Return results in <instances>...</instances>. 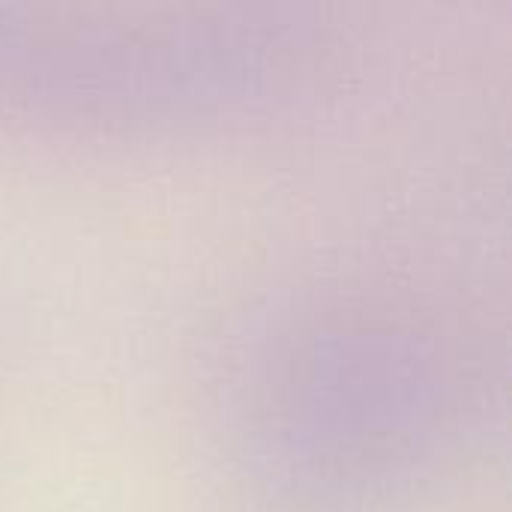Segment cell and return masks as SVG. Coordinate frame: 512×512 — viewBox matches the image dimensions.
<instances>
[{"label":"cell","instance_id":"cell-1","mask_svg":"<svg viewBox=\"0 0 512 512\" xmlns=\"http://www.w3.org/2000/svg\"><path fill=\"white\" fill-rule=\"evenodd\" d=\"M306 45L291 24H57L0 9V102L75 117H189L276 93Z\"/></svg>","mask_w":512,"mask_h":512},{"label":"cell","instance_id":"cell-2","mask_svg":"<svg viewBox=\"0 0 512 512\" xmlns=\"http://www.w3.org/2000/svg\"><path fill=\"white\" fill-rule=\"evenodd\" d=\"M411 330H336L282 375L264 426V459L321 498L405 480L444 450L456 405L450 360Z\"/></svg>","mask_w":512,"mask_h":512}]
</instances>
